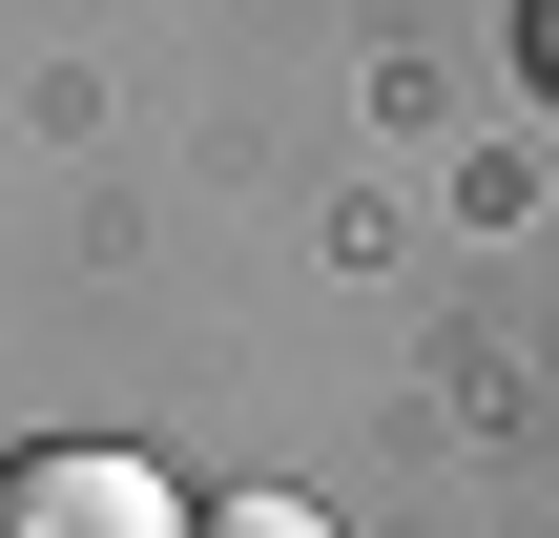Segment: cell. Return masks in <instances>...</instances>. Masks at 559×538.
<instances>
[{
  "instance_id": "obj_3",
  "label": "cell",
  "mask_w": 559,
  "mask_h": 538,
  "mask_svg": "<svg viewBox=\"0 0 559 538\" xmlns=\"http://www.w3.org/2000/svg\"><path fill=\"white\" fill-rule=\"evenodd\" d=\"M539 62H559V0H539Z\"/></svg>"
},
{
  "instance_id": "obj_1",
  "label": "cell",
  "mask_w": 559,
  "mask_h": 538,
  "mask_svg": "<svg viewBox=\"0 0 559 538\" xmlns=\"http://www.w3.org/2000/svg\"><path fill=\"white\" fill-rule=\"evenodd\" d=\"M0 538H187V498L104 435H41V456H0Z\"/></svg>"
},
{
  "instance_id": "obj_2",
  "label": "cell",
  "mask_w": 559,
  "mask_h": 538,
  "mask_svg": "<svg viewBox=\"0 0 559 538\" xmlns=\"http://www.w3.org/2000/svg\"><path fill=\"white\" fill-rule=\"evenodd\" d=\"M187 538H332V518H311V498H207Z\"/></svg>"
}]
</instances>
